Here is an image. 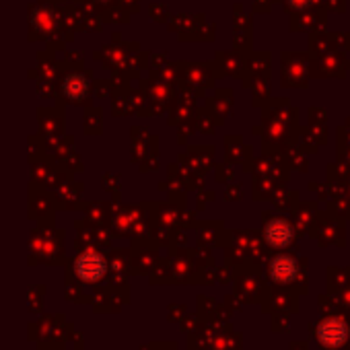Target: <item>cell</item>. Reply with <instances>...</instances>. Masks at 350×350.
Segmentation results:
<instances>
[{
  "label": "cell",
  "instance_id": "cell-3",
  "mask_svg": "<svg viewBox=\"0 0 350 350\" xmlns=\"http://www.w3.org/2000/svg\"><path fill=\"white\" fill-rule=\"evenodd\" d=\"M266 239L270 245L276 247H284L291 239H293V229L286 221L282 219H274L266 225Z\"/></svg>",
  "mask_w": 350,
  "mask_h": 350
},
{
  "label": "cell",
  "instance_id": "cell-2",
  "mask_svg": "<svg viewBox=\"0 0 350 350\" xmlns=\"http://www.w3.org/2000/svg\"><path fill=\"white\" fill-rule=\"evenodd\" d=\"M317 336H319L321 344L338 346V344H342L346 340L348 329H346V325L340 319H325V321H321V325L317 329Z\"/></svg>",
  "mask_w": 350,
  "mask_h": 350
},
{
  "label": "cell",
  "instance_id": "cell-5",
  "mask_svg": "<svg viewBox=\"0 0 350 350\" xmlns=\"http://www.w3.org/2000/svg\"><path fill=\"white\" fill-rule=\"evenodd\" d=\"M309 3H311V0H286V5L293 7V9H305Z\"/></svg>",
  "mask_w": 350,
  "mask_h": 350
},
{
  "label": "cell",
  "instance_id": "cell-4",
  "mask_svg": "<svg viewBox=\"0 0 350 350\" xmlns=\"http://www.w3.org/2000/svg\"><path fill=\"white\" fill-rule=\"evenodd\" d=\"M270 274L278 282H291L297 276V262L288 256H278L270 264Z\"/></svg>",
  "mask_w": 350,
  "mask_h": 350
},
{
  "label": "cell",
  "instance_id": "cell-1",
  "mask_svg": "<svg viewBox=\"0 0 350 350\" xmlns=\"http://www.w3.org/2000/svg\"><path fill=\"white\" fill-rule=\"evenodd\" d=\"M75 270H77L81 280L95 282L105 274V260H103V256H99L95 252H87V254L79 256V260L75 264Z\"/></svg>",
  "mask_w": 350,
  "mask_h": 350
}]
</instances>
